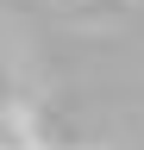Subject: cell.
<instances>
[{
	"mask_svg": "<svg viewBox=\"0 0 144 150\" xmlns=\"http://www.w3.org/2000/svg\"><path fill=\"white\" fill-rule=\"evenodd\" d=\"M0 94H6V75H0Z\"/></svg>",
	"mask_w": 144,
	"mask_h": 150,
	"instance_id": "cell-1",
	"label": "cell"
}]
</instances>
